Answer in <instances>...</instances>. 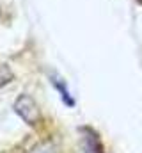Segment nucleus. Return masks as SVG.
I'll return each mask as SVG.
<instances>
[{
	"label": "nucleus",
	"instance_id": "1",
	"mask_svg": "<svg viewBox=\"0 0 142 153\" xmlns=\"http://www.w3.org/2000/svg\"><path fill=\"white\" fill-rule=\"evenodd\" d=\"M13 109H14L16 114L20 116L27 125H30V126H36V125L41 121L39 107H37V103L34 102V98L29 96V94H20V96L16 98Z\"/></svg>",
	"mask_w": 142,
	"mask_h": 153
},
{
	"label": "nucleus",
	"instance_id": "2",
	"mask_svg": "<svg viewBox=\"0 0 142 153\" xmlns=\"http://www.w3.org/2000/svg\"><path fill=\"white\" fill-rule=\"evenodd\" d=\"M82 134H84V137H82L84 153H105L96 132H92L91 128H82Z\"/></svg>",
	"mask_w": 142,
	"mask_h": 153
},
{
	"label": "nucleus",
	"instance_id": "3",
	"mask_svg": "<svg viewBox=\"0 0 142 153\" xmlns=\"http://www.w3.org/2000/svg\"><path fill=\"white\" fill-rule=\"evenodd\" d=\"M52 84H53V85H55V89L61 93V96H62L64 103H66V105H70V107H73V105H75V100L70 96V91H68L66 84H64L61 78H57V76H52Z\"/></svg>",
	"mask_w": 142,
	"mask_h": 153
},
{
	"label": "nucleus",
	"instance_id": "4",
	"mask_svg": "<svg viewBox=\"0 0 142 153\" xmlns=\"http://www.w3.org/2000/svg\"><path fill=\"white\" fill-rule=\"evenodd\" d=\"M13 70L7 64H0V87H4L5 84H9L13 80Z\"/></svg>",
	"mask_w": 142,
	"mask_h": 153
}]
</instances>
